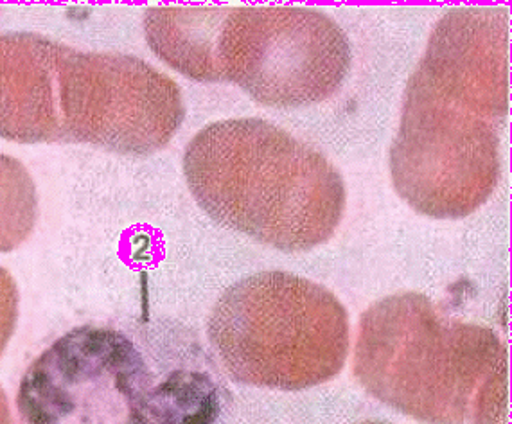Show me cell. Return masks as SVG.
I'll use <instances>...</instances> for the list:
<instances>
[{
  "label": "cell",
  "mask_w": 512,
  "mask_h": 424,
  "mask_svg": "<svg viewBox=\"0 0 512 424\" xmlns=\"http://www.w3.org/2000/svg\"><path fill=\"white\" fill-rule=\"evenodd\" d=\"M184 175L212 220L283 252L326 243L344 216L331 162L263 119L205 126L186 148Z\"/></svg>",
  "instance_id": "6da1fadb"
},
{
  "label": "cell",
  "mask_w": 512,
  "mask_h": 424,
  "mask_svg": "<svg viewBox=\"0 0 512 424\" xmlns=\"http://www.w3.org/2000/svg\"><path fill=\"white\" fill-rule=\"evenodd\" d=\"M505 358L489 327L444 317L423 293H396L363 313L354 376L415 421L464 424L482 381Z\"/></svg>",
  "instance_id": "7a4b0ae2"
},
{
  "label": "cell",
  "mask_w": 512,
  "mask_h": 424,
  "mask_svg": "<svg viewBox=\"0 0 512 424\" xmlns=\"http://www.w3.org/2000/svg\"><path fill=\"white\" fill-rule=\"evenodd\" d=\"M207 336L238 383L309 389L342 371L349 315L320 284L288 272H261L221 295Z\"/></svg>",
  "instance_id": "3957f363"
},
{
  "label": "cell",
  "mask_w": 512,
  "mask_h": 424,
  "mask_svg": "<svg viewBox=\"0 0 512 424\" xmlns=\"http://www.w3.org/2000/svg\"><path fill=\"white\" fill-rule=\"evenodd\" d=\"M498 126L471 106L408 80L390 148V175L399 196L437 220H460L477 211L500 177Z\"/></svg>",
  "instance_id": "277c9868"
},
{
  "label": "cell",
  "mask_w": 512,
  "mask_h": 424,
  "mask_svg": "<svg viewBox=\"0 0 512 424\" xmlns=\"http://www.w3.org/2000/svg\"><path fill=\"white\" fill-rule=\"evenodd\" d=\"M221 69L261 105L320 103L344 85L351 47L333 18L308 8H232L220 38Z\"/></svg>",
  "instance_id": "5b68a950"
},
{
  "label": "cell",
  "mask_w": 512,
  "mask_h": 424,
  "mask_svg": "<svg viewBox=\"0 0 512 424\" xmlns=\"http://www.w3.org/2000/svg\"><path fill=\"white\" fill-rule=\"evenodd\" d=\"M56 81L63 141L150 155L173 139L186 115L177 83L128 54L81 53L60 44Z\"/></svg>",
  "instance_id": "8992f818"
},
{
  "label": "cell",
  "mask_w": 512,
  "mask_h": 424,
  "mask_svg": "<svg viewBox=\"0 0 512 424\" xmlns=\"http://www.w3.org/2000/svg\"><path fill=\"white\" fill-rule=\"evenodd\" d=\"M410 81L502 123L509 108V11H448Z\"/></svg>",
  "instance_id": "52a82bcc"
},
{
  "label": "cell",
  "mask_w": 512,
  "mask_h": 424,
  "mask_svg": "<svg viewBox=\"0 0 512 424\" xmlns=\"http://www.w3.org/2000/svg\"><path fill=\"white\" fill-rule=\"evenodd\" d=\"M58 42L33 33H0V137L8 141H58Z\"/></svg>",
  "instance_id": "ba28073f"
},
{
  "label": "cell",
  "mask_w": 512,
  "mask_h": 424,
  "mask_svg": "<svg viewBox=\"0 0 512 424\" xmlns=\"http://www.w3.org/2000/svg\"><path fill=\"white\" fill-rule=\"evenodd\" d=\"M232 8H150L144 31L151 51L195 81H225L220 38Z\"/></svg>",
  "instance_id": "9c48e42d"
},
{
  "label": "cell",
  "mask_w": 512,
  "mask_h": 424,
  "mask_svg": "<svg viewBox=\"0 0 512 424\" xmlns=\"http://www.w3.org/2000/svg\"><path fill=\"white\" fill-rule=\"evenodd\" d=\"M128 424H216L220 392L205 372L177 369L141 383L126 396Z\"/></svg>",
  "instance_id": "30bf717a"
},
{
  "label": "cell",
  "mask_w": 512,
  "mask_h": 424,
  "mask_svg": "<svg viewBox=\"0 0 512 424\" xmlns=\"http://www.w3.org/2000/svg\"><path fill=\"white\" fill-rule=\"evenodd\" d=\"M38 196L20 160L0 153V252H11L33 232Z\"/></svg>",
  "instance_id": "8fae6325"
},
{
  "label": "cell",
  "mask_w": 512,
  "mask_h": 424,
  "mask_svg": "<svg viewBox=\"0 0 512 424\" xmlns=\"http://www.w3.org/2000/svg\"><path fill=\"white\" fill-rule=\"evenodd\" d=\"M471 414L475 424H509L507 358L482 381Z\"/></svg>",
  "instance_id": "7c38bea8"
},
{
  "label": "cell",
  "mask_w": 512,
  "mask_h": 424,
  "mask_svg": "<svg viewBox=\"0 0 512 424\" xmlns=\"http://www.w3.org/2000/svg\"><path fill=\"white\" fill-rule=\"evenodd\" d=\"M18 318L17 284L8 270L0 268V356L15 333Z\"/></svg>",
  "instance_id": "4fadbf2b"
},
{
  "label": "cell",
  "mask_w": 512,
  "mask_h": 424,
  "mask_svg": "<svg viewBox=\"0 0 512 424\" xmlns=\"http://www.w3.org/2000/svg\"><path fill=\"white\" fill-rule=\"evenodd\" d=\"M0 424H13L11 412H9L8 396L2 387H0Z\"/></svg>",
  "instance_id": "5bb4252c"
},
{
  "label": "cell",
  "mask_w": 512,
  "mask_h": 424,
  "mask_svg": "<svg viewBox=\"0 0 512 424\" xmlns=\"http://www.w3.org/2000/svg\"><path fill=\"white\" fill-rule=\"evenodd\" d=\"M356 424H392V423H385V421H362V423H356Z\"/></svg>",
  "instance_id": "9a60e30c"
}]
</instances>
